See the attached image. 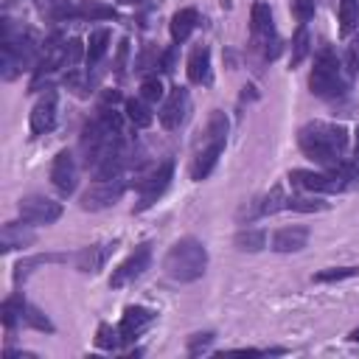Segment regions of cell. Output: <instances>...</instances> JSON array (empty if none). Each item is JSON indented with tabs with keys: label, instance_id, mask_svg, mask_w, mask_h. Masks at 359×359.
Returning <instances> with one entry per match:
<instances>
[{
	"label": "cell",
	"instance_id": "1",
	"mask_svg": "<svg viewBox=\"0 0 359 359\" xmlns=\"http://www.w3.org/2000/svg\"><path fill=\"white\" fill-rule=\"evenodd\" d=\"M297 146H300V151H303L309 160L334 168V165L342 160L345 149H348V129L339 126V123L311 121V123L300 126V132H297Z\"/></svg>",
	"mask_w": 359,
	"mask_h": 359
},
{
	"label": "cell",
	"instance_id": "2",
	"mask_svg": "<svg viewBox=\"0 0 359 359\" xmlns=\"http://www.w3.org/2000/svg\"><path fill=\"white\" fill-rule=\"evenodd\" d=\"M224 143H227V115L222 109H213L208 115V123H205V132L202 137L196 140V149H194V160H191V180L202 182L210 177V171L216 168L219 163V154L224 151Z\"/></svg>",
	"mask_w": 359,
	"mask_h": 359
},
{
	"label": "cell",
	"instance_id": "3",
	"mask_svg": "<svg viewBox=\"0 0 359 359\" xmlns=\"http://www.w3.org/2000/svg\"><path fill=\"white\" fill-rule=\"evenodd\" d=\"M163 269L177 283L199 280L205 275V269H208V250H205V244L199 238H194V236H185V238L174 241L171 250L163 258Z\"/></svg>",
	"mask_w": 359,
	"mask_h": 359
},
{
	"label": "cell",
	"instance_id": "4",
	"mask_svg": "<svg viewBox=\"0 0 359 359\" xmlns=\"http://www.w3.org/2000/svg\"><path fill=\"white\" fill-rule=\"evenodd\" d=\"M348 87H351V79L342 67V59L331 48L317 50L314 67H311V76H309V90L317 98H339V95H345Z\"/></svg>",
	"mask_w": 359,
	"mask_h": 359
},
{
	"label": "cell",
	"instance_id": "5",
	"mask_svg": "<svg viewBox=\"0 0 359 359\" xmlns=\"http://www.w3.org/2000/svg\"><path fill=\"white\" fill-rule=\"evenodd\" d=\"M250 31H252V42L261 50L264 59H275L280 53V39L275 34V22H272V11L266 3H252L250 11Z\"/></svg>",
	"mask_w": 359,
	"mask_h": 359
},
{
	"label": "cell",
	"instance_id": "6",
	"mask_svg": "<svg viewBox=\"0 0 359 359\" xmlns=\"http://www.w3.org/2000/svg\"><path fill=\"white\" fill-rule=\"evenodd\" d=\"M171 177H174V160H163V163H157V165L137 182V205H135V213L149 210V208L165 194Z\"/></svg>",
	"mask_w": 359,
	"mask_h": 359
},
{
	"label": "cell",
	"instance_id": "7",
	"mask_svg": "<svg viewBox=\"0 0 359 359\" xmlns=\"http://www.w3.org/2000/svg\"><path fill=\"white\" fill-rule=\"evenodd\" d=\"M126 191V180L123 174L115 177H95V182H90V188L81 194V208L84 210H104L112 208Z\"/></svg>",
	"mask_w": 359,
	"mask_h": 359
},
{
	"label": "cell",
	"instance_id": "8",
	"mask_svg": "<svg viewBox=\"0 0 359 359\" xmlns=\"http://www.w3.org/2000/svg\"><path fill=\"white\" fill-rule=\"evenodd\" d=\"M289 180H292L294 188H300L306 194H339V191H345L351 185L337 171L323 174V171H311V168H292Z\"/></svg>",
	"mask_w": 359,
	"mask_h": 359
},
{
	"label": "cell",
	"instance_id": "9",
	"mask_svg": "<svg viewBox=\"0 0 359 359\" xmlns=\"http://www.w3.org/2000/svg\"><path fill=\"white\" fill-rule=\"evenodd\" d=\"M149 264H151V244H149V241H143V244H137V247L129 252V258H126V261H121V264L112 269L109 286H112V289H121V286H126V283L137 280V278L149 269Z\"/></svg>",
	"mask_w": 359,
	"mask_h": 359
},
{
	"label": "cell",
	"instance_id": "10",
	"mask_svg": "<svg viewBox=\"0 0 359 359\" xmlns=\"http://www.w3.org/2000/svg\"><path fill=\"white\" fill-rule=\"evenodd\" d=\"M17 210L20 216L28 222V224H53L59 216H62V205L42 196V194H28L17 202Z\"/></svg>",
	"mask_w": 359,
	"mask_h": 359
},
{
	"label": "cell",
	"instance_id": "11",
	"mask_svg": "<svg viewBox=\"0 0 359 359\" xmlns=\"http://www.w3.org/2000/svg\"><path fill=\"white\" fill-rule=\"evenodd\" d=\"M188 112H191V95H188V90L185 87H171L168 98L160 107V123H163V129H168V132L180 129L188 121Z\"/></svg>",
	"mask_w": 359,
	"mask_h": 359
},
{
	"label": "cell",
	"instance_id": "12",
	"mask_svg": "<svg viewBox=\"0 0 359 359\" xmlns=\"http://www.w3.org/2000/svg\"><path fill=\"white\" fill-rule=\"evenodd\" d=\"M76 180H79V165L73 160V151L62 149L56 157H53V165H50V182L53 188L62 194V196H70L76 191Z\"/></svg>",
	"mask_w": 359,
	"mask_h": 359
},
{
	"label": "cell",
	"instance_id": "13",
	"mask_svg": "<svg viewBox=\"0 0 359 359\" xmlns=\"http://www.w3.org/2000/svg\"><path fill=\"white\" fill-rule=\"evenodd\" d=\"M154 320H157V314L151 309H146V306H126L123 309V317L118 323L121 339L123 342H135L143 331H149L154 325Z\"/></svg>",
	"mask_w": 359,
	"mask_h": 359
},
{
	"label": "cell",
	"instance_id": "14",
	"mask_svg": "<svg viewBox=\"0 0 359 359\" xmlns=\"http://www.w3.org/2000/svg\"><path fill=\"white\" fill-rule=\"evenodd\" d=\"M31 132L34 135H48L56 126V93L48 90L31 109Z\"/></svg>",
	"mask_w": 359,
	"mask_h": 359
},
{
	"label": "cell",
	"instance_id": "15",
	"mask_svg": "<svg viewBox=\"0 0 359 359\" xmlns=\"http://www.w3.org/2000/svg\"><path fill=\"white\" fill-rule=\"evenodd\" d=\"M115 247H118V241H104V244H90V247H84L79 255H76V266L84 272V275H95L104 264H107V258L115 252Z\"/></svg>",
	"mask_w": 359,
	"mask_h": 359
},
{
	"label": "cell",
	"instance_id": "16",
	"mask_svg": "<svg viewBox=\"0 0 359 359\" xmlns=\"http://www.w3.org/2000/svg\"><path fill=\"white\" fill-rule=\"evenodd\" d=\"M36 241V233L28 227V222H6L3 224V233H0V247L3 252H11V250H20V247H28Z\"/></svg>",
	"mask_w": 359,
	"mask_h": 359
},
{
	"label": "cell",
	"instance_id": "17",
	"mask_svg": "<svg viewBox=\"0 0 359 359\" xmlns=\"http://www.w3.org/2000/svg\"><path fill=\"white\" fill-rule=\"evenodd\" d=\"M306 241H309V230L300 227V224H292V227L275 230V236H272V250H275V252H297V250L306 247Z\"/></svg>",
	"mask_w": 359,
	"mask_h": 359
},
{
	"label": "cell",
	"instance_id": "18",
	"mask_svg": "<svg viewBox=\"0 0 359 359\" xmlns=\"http://www.w3.org/2000/svg\"><path fill=\"white\" fill-rule=\"evenodd\" d=\"M188 81L191 84H210V48L196 45L188 56Z\"/></svg>",
	"mask_w": 359,
	"mask_h": 359
},
{
	"label": "cell",
	"instance_id": "19",
	"mask_svg": "<svg viewBox=\"0 0 359 359\" xmlns=\"http://www.w3.org/2000/svg\"><path fill=\"white\" fill-rule=\"evenodd\" d=\"M76 3L79 0H36V11L45 20L65 22V20H76Z\"/></svg>",
	"mask_w": 359,
	"mask_h": 359
},
{
	"label": "cell",
	"instance_id": "20",
	"mask_svg": "<svg viewBox=\"0 0 359 359\" xmlns=\"http://www.w3.org/2000/svg\"><path fill=\"white\" fill-rule=\"evenodd\" d=\"M196 22H199L196 8H180V11L171 17V39H174L177 45H180V42H185V39L194 34Z\"/></svg>",
	"mask_w": 359,
	"mask_h": 359
},
{
	"label": "cell",
	"instance_id": "21",
	"mask_svg": "<svg viewBox=\"0 0 359 359\" xmlns=\"http://www.w3.org/2000/svg\"><path fill=\"white\" fill-rule=\"evenodd\" d=\"M107 50H109V31L107 28H95L90 34V39H87V56H84L87 67H95L107 56Z\"/></svg>",
	"mask_w": 359,
	"mask_h": 359
},
{
	"label": "cell",
	"instance_id": "22",
	"mask_svg": "<svg viewBox=\"0 0 359 359\" xmlns=\"http://www.w3.org/2000/svg\"><path fill=\"white\" fill-rule=\"evenodd\" d=\"M115 8L101 3V0H79L76 3V20H112Z\"/></svg>",
	"mask_w": 359,
	"mask_h": 359
},
{
	"label": "cell",
	"instance_id": "23",
	"mask_svg": "<svg viewBox=\"0 0 359 359\" xmlns=\"http://www.w3.org/2000/svg\"><path fill=\"white\" fill-rule=\"evenodd\" d=\"M286 199H289V196L283 194V188H280V185H275L266 196H261V199H258V205H255L247 216H269V213H278V210H283V208H286Z\"/></svg>",
	"mask_w": 359,
	"mask_h": 359
},
{
	"label": "cell",
	"instance_id": "24",
	"mask_svg": "<svg viewBox=\"0 0 359 359\" xmlns=\"http://www.w3.org/2000/svg\"><path fill=\"white\" fill-rule=\"evenodd\" d=\"M25 311H28V303H25L20 294L8 297V300L3 303V325H6L8 331L17 328V325H25Z\"/></svg>",
	"mask_w": 359,
	"mask_h": 359
},
{
	"label": "cell",
	"instance_id": "25",
	"mask_svg": "<svg viewBox=\"0 0 359 359\" xmlns=\"http://www.w3.org/2000/svg\"><path fill=\"white\" fill-rule=\"evenodd\" d=\"M126 118H129L137 129H146V126H151V121H154V115H151V109H149V101H143V98H129V101H126Z\"/></svg>",
	"mask_w": 359,
	"mask_h": 359
},
{
	"label": "cell",
	"instance_id": "26",
	"mask_svg": "<svg viewBox=\"0 0 359 359\" xmlns=\"http://www.w3.org/2000/svg\"><path fill=\"white\" fill-rule=\"evenodd\" d=\"M233 241H236V247L241 252H258L266 244V233L264 230H255V227H247V230H238Z\"/></svg>",
	"mask_w": 359,
	"mask_h": 359
},
{
	"label": "cell",
	"instance_id": "27",
	"mask_svg": "<svg viewBox=\"0 0 359 359\" xmlns=\"http://www.w3.org/2000/svg\"><path fill=\"white\" fill-rule=\"evenodd\" d=\"M359 28V0H339V34L348 36Z\"/></svg>",
	"mask_w": 359,
	"mask_h": 359
},
{
	"label": "cell",
	"instance_id": "28",
	"mask_svg": "<svg viewBox=\"0 0 359 359\" xmlns=\"http://www.w3.org/2000/svg\"><path fill=\"white\" fill-rule=\"evenodd\" d=\"M56 261H65V255H34V258H22L17 266H14V280H25L36 266L42 264H56Z\"/></svg>",
	"mask_w": 359,
	"mask_h": 359
},
{
	"label": "cell",
	"instance_id": "29",
	"mask_svg": "<svg viewBox=\"0 0 359 359\" xmlns=\"http://www.w3.org/2000/svg\"><path fill=\"white\" fill-rule=\"evenodd\" d=\"M286 210L320 213V210H328V202H323V199H317V196H289V199H286Z\"/></svg>",
	"mask_w": 359,
	"mask_h": 359
},
{
	"label": "cell",
	"instance_id": "30",
	"mask_svg": "<svg viewBox=\"0 0 359 359\" xmlns=\"http://www.w3.org/2000/svg\"><path fill=\"white\" fill-rule=\"evenodd\" d=\"M95 345H98L101 351H118V348L123 345L121 331H118V328H112L109 323H101V325H98V331H95Z\"/></svg>",
	"mask_w": 359,
	"mask_h": 359
},
{
	"label": "cell",
	"instance_id": "31",
	"mask_svg": "<svg viewBox=\"0 0 359 359\" xmlns=\"http://www.w3.org/2000/svg\"><path fill=\"white\" fill-rule=\"evenodd\" d=\"M309 48H311L309 31H306V25H300L297 34H294V39H292V67H297V65L309 56Z\"/></svg>",
	"mask_w": 359,
	"mask_h": 359
},
{
	"label": "cell",
	"instance_id": "32",
	"mask_svg": "<svg viewBox=\"0 0 359 359\" xmlns=\"http://www.w3.org/2000/svg\"><path fill=\"white\" fill-rule=\"evenodd\" d=\"M359 269L356 266H328V269H320L314 275L317 283H334V280H345V278H353Z\"/></svg>",
	"mask_w": 359,
	"mask_h": 359
},
{
	"label": "cell",
	"instance_id": "33",
	"mask_svg": "<svg viewBox=\"0 0 359 359\" xmlns=\"http://www.w3.org/2000/svg\"><path fill=\"white\" fill-rule=\"evenodd\" d=\"M140 98H143V101H149V104L160 101V98H163V81H160L157 76L143 79V84H140Z\"/></svg>",
	"mask_w": 359,
	"mask_h": 359
},
{
	"label": "cell",
	"instance_id": "34",
	"mask_svg": "<svg viewBox=\"0 0 359 359\" xmlns=\"http://www.w3.org/2000/svg\"><path fill=\"white\" fill-rule=\"evenodd\" d=\"M25 325L28 328H36V331H53V323L36 306H31V303H28V311H25Z\"/></svg>",
	"mask_w": 359,
	"mask_h": 359
},
{
	"label": "cell",
	"instance_id": "35",
	"mask_svg": "<svg viewBox=\"0 0 359 359\" xmlns=\"http://www.w3.org/2000/svg\"><path fill=\"white\" fill-rule=\"evenodd\" d=\"M210 342H213V331L191 334V339H188V353H191V356H196V353L208 351V348H210Z\"/></svg>",
	"mask_w": 359,
	"mask_h": 359
},
{
	"label": "cell",
	"instance_id": "36",
	"mask_svg": "<svg viewBox=\"0 0 359 359\" xmlns=\"http://www.w3.org/2000/svg\"><path fill=\"white\" fill-rule=\"evenodd\" d=\"M292 14L297 17L300 25H306L314 17V0H292Z\"/></svg>",
	"mask_w": 359,
	"mask_h": 359
},
{
	"label": "cell",
	"instance_id": "37",
	"mask_svg": "<svg viewBox=\"0 0 359 359\" xmlns=\"http://www.w3.org/2000/svg\"><path fill=\"white\" fill-rule=\"evenodd\" d=\"M348 62H351V70L353 73H359V34L351 39V45H348Z\"/></svg>",
	"mask_w": 359,
	"mask_h": 359
},
{
	"label": "cell",
	"instance_id": "38",
	"mask_svg": "<svg viewBox=\"0 0 359 359\" xmlns=\"http://www.w3.org/2000/svg\"><path fill=\"white\" fill-rule=\"evenodd\" d=\"M348 339H351V342H359V325H356V328L348 334Z\"/></svg>",
	"mask_w": 359,
	"mask_h": 359
},
{
	"label": "cell",
	"instance_id": "39",
	"mask_svg": "<svg viewBox=\"0 0 359 359\" xmlns=\"http://www.w3.org/2000/svg\"><path fill=\"white\" fill-rule=\"evenodd\" d=\"M353 154H356V160H359V132H356V143H353Z\"/></svg>",
	"mask_w": 359,
	"mask_h": 359
}]
</instances>
